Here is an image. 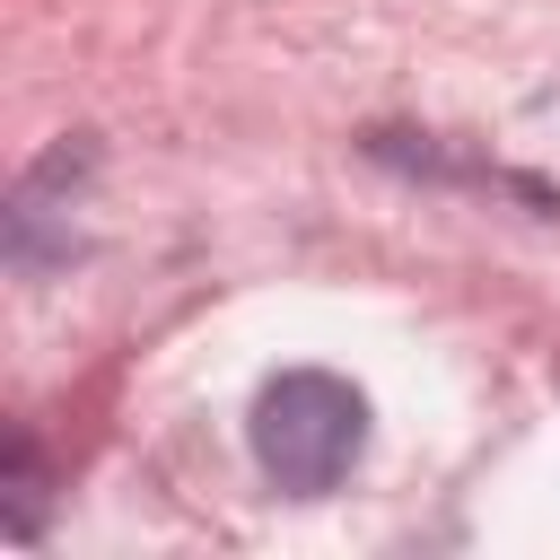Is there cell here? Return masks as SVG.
<instances>
[{
  "label": "cell",
  "instance_id": "1",
  "mask_svg": "<svg viewBox=\"0 0 560 560\" xmlns=\"http://www.w3.org/2000/svg\"><path fill=\"white\" fill-rule=\"evenodd\" d=\"M254 464L289 499H324L368 455V394L332 368H289L254 394Z\"/></svg>",
  "mask_w": 560,
  "mask_h": 560
},
{
  "label": "cell",
  "instance_id": "2",
  "mask_svg": "<svg viewBox=\"0 0 560 560\" xmlns=\"http://www.w3.org/2000/svg\"><path fill=\"white\" fill-rule=\"evenodd\" d=\"M35 516H44V490H35V455H26V446H9V534L26 542V534H35Z\"/></svg>",
  "mask_w": 560,
  "mask_h": 560
}]
</instances>
